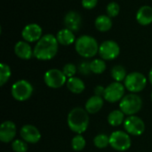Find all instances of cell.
<instances>
[{"label":"cell","instance_id":"cell-1","mask_svg":"<svg viewBox=\"0 0 152 152\" xmlns=\"http://www.w3.org/2000/svg\"><path fill=\"white\" fill-rule=\"evenodd\" d=\"M59 48V42L56 36L53 34L44 35L36 44L33 51L34 57L39 61H50L53 59Z\"/></svg>","mask_w":152,"mask_h":152},{"label":"cell","instance_id":"cell-2","mask_svg":"<svg viewBox=\"0 0 152 152\" xmlns=\"http://www.w3.org/2000/svg\"><path fill=\"white\" fill-rule=\"evenodd\" d=\"M89 113L81 107H76L72 109L67 118V123L69 128L77 134H82L85 133L89 126Z\"/></svg>","mask_w":152,"mask_h":152},{"label":"cell","instance_id":"cell-3","mask_svg":"<svg viewBox=\"0 0 152 152\" xmlns=\"http://www.w3.org/2000/svg\"><path fill=\"white\" fill-rule=\"evenodd\" d=\"M99 47L100 45L97 40L89 35L80 36L75 42L76 52L80 56L86 59L92 58L99 53Z\"/></svg>","mask_w":152,"mask_h":152},{"label":"cell","instance_id":"cell-4","mask_svg":"<svg viewBox=\"0 0 152 152\" xmlns=\"http://www.w3.org/2000/svg\"><path fill=\"white\" fill-rule=\"evenodd\" d=\"M142 108V100L136 94H128L119 102V109L125 115L133 116L138 113Z\"/></svg>","mask_w":152,"mask_h":152},{"label":"cell","instance_id":"cell-5","mask_svg":"<svg viewBox=\"0 0 152 152\" xmlns=\"http://www.w3.org/2000/svg\"><path fill=\"white\" fill-rule=\"evenodd\" d=\"M34 88L31 83H29L28 80L20 79L16 81L12 86L11 94L14 100L18 102H25L31 97Z\"/></svg>","mask_w":152,"mask_h":152},{"label":"cell","instance_id":"cell-6","mask_svg":"<svg viewBox=\"0 0 152 152\" xmlns=\"http://www.w3.org/2000/svg\"><path fill=\"white\" fill-rule=\"evenodd\" d=\"M147 77L141 72H131L129 73L125 81L124 86L127 91L133 94L142 92L147 86Z\"/></svg>","mask_w":152,"mask_h":152},{"label":"cell","instance_id":"cell-7","mask_svg":"<svg viewBox=\"0 0 152 152\" xmlns=\"http://www.w3.org/2000/svg\"><path fill=\"white\" fill-rule=\"evenodd\" d=\"M132 141L126 131L117 130L110 135V146L117 151H126L130 149Z\"/></svg>","mask_w":152,"mask_h":152},{"label":"cell","instance_id":"cell-8","mask_svg":"<svg viewBox=\"0 0 152 152\" xmlns=\"http://www.w3.org/2000/svg\"><path fill=\"white\" fill-rule=\"evenodd\" d=\"M67 77L62 70L58 69H48L44 75L45 84L53 89H58L62 87L67 83Z\"/></svg>","mask_w":152,"mask_h":152},{"label":"cell","instance_id":"cell-9","mask_svg":"<svg viewBox=\"0 0 152 152\" xmlns=\"http://www.w3.org/2000/svg\"><path fill=\"white\" fill-rule=\"evenodd\" d=\"M126 87L120 82H113L105 87L103 99L110 103L120 102L125 96Z\"/></svg>","mask_w":152,"mask_h":152},{"label":"cell","instance_id":"cell-10","mask_svg":"<svg viewBox=\"0 0 152 152\" xmlns=\"http://www.w3.org/2000/svg\"><path fill=\"white\" fill-rule=\"evenodd\" d=\"M124 129L130 135L140 136L145 131V124L143 120L135 116H128L124 121Z\"/></svg>","mask_w":152,"mask_h":152},{"label":"cell","instance_id":"cell-11","mask_svg":"<svg viewBox=\"0 0 152 152\" xmlns=\"http://www.w3.org/2000/svg\"><path fill=\"white\" fill-rule=\"evenodd\" d=\"M120 47L118 44L113 40L103 41L99 47V54L104 61H112L118 57Z\"/></svg>","mask_w":152,"mask_h":152},{"label":"cell","instance_id":"cell-12","mask_svg":"<svg viewBox=\"0 0 152 152\" xmlns=\"http://www.w3.org/2000/svg\"><path fill=\"white\" fill-rule=\"evenodd\" d=\"M42 35H43L42 28L36 23H30L26 25L21 31V37L23 40L28 43L37 42L43 37Z\"/></svg>","mask_w":152,"mask_h":152},{"label":"cell","instance_id":"cell-13","mask_svg":"<svg viewBox=\"0 0 152 152\" xmlns=\"http://www.w3.org/2000/svg\"><path fill=\"white\" fill-rule=\"evenodd\" d=\"M20 135L23 141L28 143H37L41 140L40 131L33 125H24L20 130Z\"/></svg>","mask_w":152,"mask_h":152},{"label":"cell","instance_id":"cell-14","mask_svg":"<svg viewBox=\"0 0 152 152\" xmlns=\"http://www.w3.org/2000/svg\"><path fill=\"white\" fill-rule=\"evenodd\" d=\"M16 126L12 121H4L0 126V141L4 143L13 142L16 135Z\"/></svg>","mask_w":152,"mask_h":152},{"label":"cell","instance_id":"cell-15","mask_svg":"<svg viewBox=\"0 0 152 152\" xmlns=\"http://www.w3.org/2000/svg\"><path fill=\"white\" fill-rule=\"evenodd\" d=\"M64 25L73 32L78 31L82 25V17L79 12L76 11H69L67 12L64 17Z\"/></svg>","mask_w":152,"mask_h":152},{"label":"cell","instance_id":"cell-16","mask_svg":"<svg viewBox=\"0 0 152 152\" xmlns=\"http://www.w3.org/2000/svg\"><path fill=\"white\" fill-rule=\"evenodd\" d=\"M14 53L21 60H30L34 56V51L28 42L18 41L14 45Z\"/></svg>","mask_w":152,"mask_h":152},{"label":"cell","instance_id":"cell-17","mask_svg":"<svg viewBox=\"0 0 152 152\" xmlns=\"http://www.w3.org/2000/svg\"><path fill=\"white\" fill-rule=\"evenodd\" d=\"M136 20L142 26H147L152 23V7L150 5H142L136 13Z\"/></svg>","mask_w":152,"mask_h":152},{"label":"cell","instance_id":"cell-18","mask_svg":"<svg viewBox=\"0 0 152 152\" xmlns=\"http://www.w3.org/2000/svg\"><path fill=\"white\" fill-rule=\"evenodd\" d=\"M103 104H104L103 97L93 95L86 101L85 109L89 114H95L102 109Z\"/></svg>","mask_w":152,"mask_h":152},{"label":"cell","instance_id":"cell-19","mask_svg":"<svg viewBox=\"0 0 152 152\" xmlns=\"http://www.w3.org/2000/svg\"><path fill=\"white\" fill-rule=\"evenodd\" d=\"M66 86L69 91L75 94H82L86 89V85L84 81L81 78L77 77H72L68 78Z\"/></svg>","mask_w":152,"mask_h":152},{"label":"cell","instance_id":"cell-20","mask_svg":"<svg viewBox=\"0 0 152 152\" xmlns=\"http://www.w3.org/2000/svg\"><path fill=\"white\" fill-rule=\"evenodd\" d=\"M56 38H57L59 44H61L62 45H72L77 40L76 39V37L74 35V32L71 31L70 29L67 28L61 29L57 33Z\"/></svg>","mask_w":152,"mask_h":152},{"label":"cell","instance_id":"cell-21","mask_svg":"<svg viewBox=\"0 0 152 152\" xmlns=\"http://www.w3.org/2000/svg\"><path fill=\"white\" fill-rule=\"evenodd\" d=\"M94 25L97 30L101 32H107L112 28V20L111 18L108 15H99L94 21Z\"/></svg>","mask_w":152,"mask_h":152},{"label":"cell","instance_id":"cell-22","mask_svg":"<svg viewBox=\"0 0 152 152\" xmlns=\"http://www.w3.org/2000/svg\"><path fill=\"white\" fill-rule=\"evenodd\" d=\"M125 119V114L121 110H114L110 112L108 116V123L114 127L119 126L124 124Z\"/></svg>","mask_w":152,"mask_h":152},{"label":"cell","instance_id":"cell-23","mask_svg":"<svg viewBox=\"0 0 152 152\" xmlns=\"http://www.w3.org/2000/svg\"><path fill=\"white\" fill-rule=\"evenodd\" d=\"M110 75H111L112 78L115 80V82L121 83L122 81H125V79L128 74L126 73V69L122 65H116L111 69Z\"/></svg>","mask_w":152,"mask_h":152},{"label":"cell","instance_id":"cell-24","mask_svg":"<svg viewBox=\"0 0 152 152\" xmlns=\"http://www.w3.org/2000/svg\"><path fill=\"white\" fill-rule=\"evenodd\" d=\"M106 62L102 59H94L92 61H90V69L91 72L96 75L102 74L106 70Z\"/></svg>","mask_w":152,"mask_h":152},{"label":"cell","instance_id":"cell-25","mask_svg":"<svg viewBox=\"0 0 152 152\" xmlns=\"http://www.w3.org/2000/svg\"><path fill=\"white\" fill-rule=\"evenodd\" d=\"M94 144L98 149H105L110 145V136L105 134H99L94 138Z\"/></svg>","mask_w":152,"mask_h":152},{"label":"cell","instance_id":"cell-26","mask_svg":"<svg viewBox=\"0 0 152 152\" xmlns=\"http://www.w3.org/2000/svg\"><path fill=\"white\" fill-rule=\"evenodd\" d=\"M86 145V139L82 134H76L71 140V147L75 151H81Z\"/></svg>","mask_w":152,"mask_h":152},{"label":"cell","instance_id":"cell-27","mask_svg":"<svg viewBox=\"0 0 152 152\" xmlns=\"http://www.w3.org/2000/svg\"><path fill=\"white\" fill-rule=\"evenodd\" d=\"M12 75V71L10 67L5 64V63H1L0 64V86H3L4 84L8 82Z\"/></svg>","mask_w":152,"mask_h":152},{"label":"cell","instance_id":"cell-28","mask_svg":"<svg viewBox=\"0 0 152 152\" xmlns=\"http://www.w3.org/2000/svg\"><path fill=\"white\" fill-rule=\"evenodd\" d=\"M12 150L14 152H27L28 150V142L23 140H14L12 142Z\"/></svg>","mask_w":152,"mask_h":152},{"label":"cell","instance_id":"cell-29","mask_svg":"<svg viewBox=\"0 0 152 152\" xmlns=\"http://www.w3.org/2000/svg\"><path fill=\"white\" fill-rule=\"evenodd\" d=\"M106 11H107V15L110 16V18L117 17L120 12V6L116 2H110L106 7Z\"/></svg>","mask_w":152,"mask_h":152},{"label":"cell","instance_id":"cell-30","mask_svg":"<svg viewBox=\"0 0 152 152\" xmlns=\"http://www.w3.org/2000/svg\"><path fill=\"white\" fill-rule=\"evenodd\" d=\"M62 71L63 73L65 74V76L69 78V77H75L77 71V68L75 64L73 63H67L63 66L62 68Z\"/></svg>","mask_w":152,"mask_h":152},{"label":"cell","instance_id":"cell-31","mask_svg":"<svg viewBox=\"0 0 152 152\" xmlns=\"http://www.w3.org/2000/svg\"><path fill=\"white\" fill-rule=\"evenodd\" d=\"M78 70L82 75H89V73L91 72L90 62H88V61L81 62L80 65L78 66Z\"/></svg>","mask_w":152,"mask_h":152},{"label":"cell","instance_id":"cell-32","mask_svg":"<svg viewBox=\"0 0 152 152\" xmlns=\"http://www.w3.org/2000/svg\"><path fill=\"white\" fill-rule=\"evenodd\" d=\"M81 4L85 9L91 10V9H94L97 5L98 0H82Z\"/></svg>","mask_w":152,"mask_h":152},{"label":"cell","instance_id":"cell-33","mask_svg":"<svg viewBox=\"0 0 152 152\" xmlns=\"http://www.w3.org/2000/svg\"><path fill=\"white\" fill-rule=\"evenodd\" d=\"M104 92H105V87L102 86H97L94 88V95L103 97Z\"/></svg>","mask_w":152,"mask_h":152},{"label":"cell","instance_id":"cell-34","mask_svg":"<svg viewBox=\"0 0 152 152\" xmlns=\"http://www.w3.org/2000/svg\"><path fill=\"white\" fill-rule=\"evenodd\" d=\"M149 80L152 86V69L150 70V73H149Z\"/></svg>","mask_w":152,"mask_h":152},{"label":"cell","instance_id":"cell-35","mask_svg":"<svg viewBox=\"0 0 152 152\" xmlns=\"http://www.w3.org/2000/svg\"><path fill=\"white\" fill-rule=\"evenodd\" d=\"M151 102H152V92H151Z\"/></svg>","mask_w":152,"mask_h":152}]
</instances>
